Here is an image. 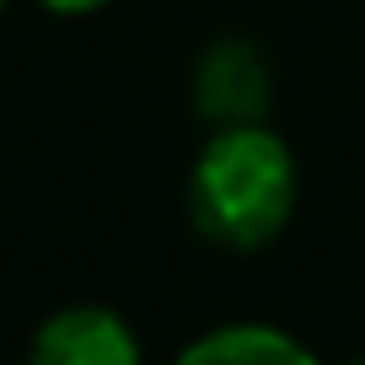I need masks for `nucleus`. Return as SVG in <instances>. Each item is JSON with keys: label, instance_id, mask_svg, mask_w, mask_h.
<instances>
[{"label": "nucleus", "instance_id": "5", "mask_svg": "<svg viewBox=\"0 0 365 365\" xmlns=\"http://www.w3.org/2000/svg\"><path fill=\"white\" fill-rule=\"evenodd\" d=\"M43 11L54 16H91V11H103V6H113V0H38Z\"/></svg>", "mask_w": 365, "mask_h": 365}, {"label": "nucleus", "instance_id": "4", "mask_svg": "<svg viewBox=\"0 0 365 365\" xmlns=\"http://www.w3.org/2000/svg\"><path fill=\"white\" fill-rule=\"evenodd\" d=\"M182 365H312V344L279 322H215L182 344Z\"/></svg>", "mask_w": 365, "mask_h": 365}, {"label": "nucleus", "instance_id": "2", "mask_svg": "<svg viewBox=\"0 0 365 365\" xmlns=\"http://www.w3.org/2000/svg\"><path fill=\"white\" fill-rule=\"evenodd\" d=\"M194 108L210 129L226 124H269L274 108V65L252 38H215L194 59Z\"/></svg>", "mask_w": 365, "mask_h": 365}, {"label": "nucleus", "instance_id": "6", "mask_svg": "<svg viewBox=\"0 0 365 365\" xmlns=\"http://www.w3.org/2000/svg\"><path fill=\"white\" fill-rule=\"evenodd\" d=\"M6 6H11V0H0V16H6Z\"/></svg>", "mask_w": 365, "mask_h": 365}, {"label": "nucleus", "instance_id": "3", "mask_svg": "<svg viewBox=\"0 0 365 365\" xmlns=\"http://www.w3.org/2000/svg\"><path fill=\"white\" fill-rule=\"evenodd\" d=\"M27 354L38 365H135L140 339L113 307L76 301V307H59L38 322Z\"/></svg>", "mask_w": 365, "mask_h": 365}, {"label": "nucleus", "instance_id": "1", "mask_svg": "<svg viewBox=\"0 0 365 365\" xmlns=\"http://www.w3.org/2000/svg\"><path fill=\"white\" fill-rule=\"evenodd\" d=\"M301 172L285 135L269 124L210 129L188 167V220L210 247L263 252L285 237L296 215Z\"/></svg>", "mask_w": 365, "mask_h": 365}]
</instances>
